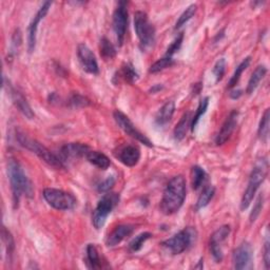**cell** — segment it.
Masks as SVG:
<instances>
[{
	"label": "cell",
	"instance_id": "1",
	"mask_svg": "<svg viewBox=\"0 0 270 270\" xmlns=\"http://www.w3.org/2000/svg\"><path fill=\"white\" fill-rule=\"evenodd\" d=\"M8 176L11 184L13 204L16 208L18 207L22 195H26L27 198L33 197L34 189L31 181L26 176L21 165L15 158H10L8 162Z\"/></svg>",
	"mask_w": 270,
	"mask_h": 270
},
{
	"label": "cell",
	"instance_id": "2",
	"mask_svg": "<svg viewBox=\"0 0 270 270\" xmlns=\"http://www.w3.org/2000/svg\"><path fill=\"white\" fill-rule=\"evenodd\" d=\"M186 181L182 176H177L170 180L161 201V211L165 215H171L178 212L186 199Z\"/></svg>",
	"mask_w": 270,
	"mask_h": 270
},
{
	"label": "cell",
	"instance_id": "3",
	"mask_svg": "<svg viewBox=\"0 0 270 270\" xmlns=\"http://www.w3.org/2000/svg\"><path fill=\"white\" fill-rule=\"evenodd\" d=\"M16 139H17L21 147L35 153L45 164L55 169L65 168L62 160H60L59 157H57L54 153H52L49 149L44 147L42 144H40V142L37 141L36 139L29 137L27 134H24L19 130H16Z\"/></svg>",
	"mask_w": 270,
	"mask_h": 270
},
{
	"label": "cell",
	"instance_id": "4",
	"mask_svg": "<svg viewBox=\"0 0 270 270\" xmlns=\"http://www.w3.org/2000/svg\"><path fill=\"white\" fill-rule=\"evenodd\" d=\"M267 173H268V162H267L266 157H263V158H261L260 161H258L255 168L252 169V171L250 173L248 185H247V188L245 190L242 201H241V210L242 211L246 210L250 206L251 202L253 201V198H255V195L258 191V189L260 188V186L265 181V179L267 177Z\"/></svg>",
	"mask_w": 270,
	"mask_h": 270
},
{
	"label": "cell",
	"instance_id": "5",
	"mask_svg": "<svg viewBox=\"0 0 270 270\" xmlns=\"http://www.w3.org/2000/svg\"><path fill=\"white\" fill-rule=\"evenodd\" d=\"M134 29L142 50H147L153 45L155 41V29L150 22L147 13L137 11L134 14Z\"/></svg>",
	"mask_w": 270,
	"mask_h": 270
},
{
	"label": "cell",
	"instance_id": "6",
	"mask_svg": "<svg viewBox=\"0 0 270 270\" xmlns=\"http://www.w3.org/2000/svg\"><path fill=\"white\" fill-rule=\"evenodd\" d=\"M119 203V194L117 193H106L92 213V224L95 229H102L106 224V220Z\"/></svg>",
	"mask_w": 270,
	"mask_h": 270
},
{
	"label": "cell",
	"instance_id": "7",
	"mask_svg": "<svg viewBox=\"0 0 270 270\" xmlns=\"http://www.w3.org/2000/svg\"><path fill=\"white\" fill-rule=\"evenodd\" d=\"M197 236L198 232L194 228L187 227L163 242L162 245L167 248L172 255H181L195 242Z\"/></svg>",
	"mask_w": 270,
	"mask_h": 270
},
{
	"label": "cell",
	"instance_id": "8",
	"mask_svg": "<svg viewBox=\"0 0 270 270\" xmlns=\"http://www.w3.org/2000/svg\"><path fill=\"white\" fill-rule=\"evenodd\" d=\"M43 199L56 210H72L76 206V199L73 194L55 188H46L42 192Z\"/></svg>",
	"mask_w": 270,
	"mask_h": 270
},
{
	"label": "cell",
	"instance_id": "9",
	"mask_svg": "<svg viewBox=\"0 0 270 270\" xmlns=\"http://www.w3.org/2000/svg\"><path fill=\"white\" fill-rule=\"evenodd\" d=\"M113 117H114L117 126L127 135L135 138L136 140H138L139 142H141V144H144L145 146H147L149 148L153 147L152 141L145 134H142L134 126V124L131 121V119L126 114H124L121 111L115 110L114 113H113Z\"/></svg>",
	"mask_w": 270,
	"mask_h": 270
},
{
	"label": "cell",
	"instance_id": "10",
	"mask_svg": "<svg viewBox=\"0 0 270 270\" xmlns=\"http://www.w3.org/2000/svg\"><path fill=\"white\" fill-rule=\"evenodd\" d=\"M128 4L119 2L113 14V30L119 46L122 45L125 40L127 27H128Z\"/></svg>",
	"mask_w": 270,
	"mask_h": 270
},
{
	"label": "cell",
	"instance_id": "11",
	"mask_svg": "<svg viewBox=\"0 0 270 270\" xmlns=\"http://www.w3.org/2000/svg\"><path fill=\"white\" fill-rule=\"evenodd\" d=\"M230 232H231L230 226L224 225L219 227L217 230H215L210 237L209 247H210L211 256L215 263H220L224 258L223 248L222 247H223V243L228 239Z\"/></svg>",
	"mask_w": 270,
	"mask_h": 270
},
{
	"label": "cell",
	"instance_id": "12",
	"mask_svg": "<svg viewBox=\"0 0 270 270\" xmlns=\"http://www.w3.org/2000/svg\"><path fill=\"white\" fill-rule=\"evenodd\" d=\"M4 88L10 94V97H11L13 104L15 105L16 108L18 109L19 112L23 116H26L28 119H33L34 116H35L34 111L32 110V108L29 105L27 99L23 96V94L21 92H19L17 89L14 88L11 85V83L9 81H7L6 76H4Z\"/></svg>",
	"mask_w": 270,
	"mask_h": 270
},
{
	"label": "cell",
	"instance_id": "13",
	"mask_svg": "<svg viewBox=\"0 0 270 270\" xmlns=\"http://www.w3.org/2000/svg\"><path fill=\"white\" fill-rule=\"evenodd\" d=\"M52 4L50 2H45L37 11L36 15L32 19L29 29H28V50L29 53H33L36 46V37H37V29L40 21L45 17V15L51 9Z\"/></svg>",
	"mask_w": 270,
	"mask_h": 270
},
{
	"label": "cell",
	"instance_id": "14",
	"mask_svg": "<svg viewBox=\"0 0 270 270\" xmlns=\"http://www.w3.org/2000/svg\"><path fill=\"white\" fill-rule=\"evenodd\" d=\"M77 57L83 69L92 75H97L100 73L99 63L94 53L90 47L85 43H79L77 46Z\"/></svg>",
	"mask_w": 270,
	"mask_h": 270
},
{
	"label": "cell",
	"instance_id": "15",
	"mask_svg": "<svg viewBox=\"0 0 270 270\" xmlns=\"http://www.w3.org/2000/svg\"><path fill=\"white\" fill-rule=\"evenodd\" d=\"M252 257H253V251L251 245L248 242L242 243L233 252L232 261L234 268L237 270L251 269Z\"/></svg>",
	"mask_w": 270,
	"mask_h": 270
},
{
	"label": "cell",
	"instance_id": "16",
	"mask_svg": "<svg viewBox=\"0 0 270 270\" xmlns=\"http://www.w3.org/2000/svg\"><path fill=\"white\" fill-rule=\"evenodd\" d=\"M237 117H239V112L236 110H233L226 118L225 122L222 126L219 132L215 137V144L216 146L224 145L225 142L230 138L231 134L233 133L235 127L237 125Z\"/></svg>",
	"mask_w": 270,
	"mask_h": 270
},
{
	"label": "cell",
	"instance_id": "17",
	"mask_svg": "<svg viewBox=\"0 0 270 270\" xmlns=\"http://www.w3.org/2000/svg\"><path fill=\"white\" fill-rule=\"evenodd\" d=\"M134 229H135L134 226L129 225V224H124V225L117 226L107 237V241H106L107 246L114 247L118 245L125 239H127V237L130 236L133 233Z\"/></svg>",
	"mask_w": 270,
	"mask_h": 270
},
{
	"label": "cell",
	"instance_id": "18",
	"mask_svg": "<svg viewBox=\"0 0 270 270\" xmlns=\"http://www.w3.org/2000/svg\"><path fill=\"white\" fill-rule=\"evenodd\" d=\"M117 158L127 167H134L140 160V151L137 147L128 145L119 149Z\"/></svg>",
	"mask_w": 270,
	"mask_h": 270
},
{
	"label": "cell",
	"instance_id": "19",
	"mask_svg": "<svg viewBox=\"0 0 270 270\" xmlns=\"http://www.w3.org/2000/svg\"><path fill=\"white\" fill-rule=\"evenodd\" d=\"M90 151V147L81 144V142H70L61 148V155L66 160H73V158H79L86 156Z\"/></svg>",
	"mask_w": 270,
	"mask_h": 270
},
{
	"label": "cell",
	"instance_id": "20",
	"mask_svg": "<svg viewBox=\"0 0 270 270\" xmlns=\"http://www.w3.org/2000/svg\"><path fill=\"white\" fill-rule=\"evenodd\" d=\"M174 111H176V104H174V102L172 101L167 102L166 104L163 105V107L160 110H158V112L155 116V122L158 126H165L171 120L174 114Z\"/></svg>",
	"mask_w": 270,
	"mask_h": 270
},
{
	"label": "cell",
	"instance_id": "21",
	"mask_svg": "<svg viewBox=\"0 0 270 270\" xmlns=\"http://www.w3.org/2000/svg\"><path fill=\"white\" fill-rule=\"evenodd\" d=\"M86 158L88 160V162L92 165H94L95 167H97L102 170H107L110 165H111V161H110V158L100 152V151H93V150H90L87 155H86Z\"/></svg>",
	"mask_w": 270,
	"mask_h": 270
},
{
	"label": "cell",
	"instance_id": "22",
	"mask_svg": "<svg viewBox=\"0 0 270 270\" xmlns=\"http://www.w3.org/2000/svg\"><path fill=\"white\" fill-rule=\"evenodd\" d=\"M86 251H87V258H86L87 266L91 269H103L104 265L97 248L93 244H89L87 246Z\"/></svg>",
	"mask_w": 270,
	"mask_h": 270
},
{
	"label": "cell",
	"instance_id": "23",
	"mask_svg": "<svg viewBox=\"0 0 270 270\" xmlns=\"http://www.w3.org/2000/svg\"><path fill=\"white\" fill-rule=\"evenodd\" d=\"M266 73H267V68L265 66H258L256 68V70L253 71V73L251 74V76L249 78V82H248L247 89H246V93L248 95L252 94L257 90L261 81L265 77Z\"/></svg>",
	"mask_w": 270,
	"mask_h": 270
},
{
	"label": "cell",
	"instance_id": "24",
	"mask_svg": "<svg viewBox=\"0 0 270 270\" xmlns=\"http://www.w3.org/2000/svg\"><path fill=\"white\" fill-rule=\"evenodd\" d=\"M191 113L190 112H187L185 113L181 120L178 122V125L176 126V128H174V132H173V136H174V139L178 140V141H181L185 138L186 134H187V130L190 127V124H191Z\"/></svg>",
	"mask_w": 270,
	"mask_h": 270
},
{
	"label": "cell",
	"instance_id": "25",
	"mask_svg": "<svg viewBox=\"0 0 270 270\" xmlns=\"http://www.w3.org/2000/svg\"><path fill=\"white\" fill-rule=\"evenodd\" d=\"M117 75H118L117 77L121 78L124 82L128 83V84H134L138 78V74H137L135 68L130 62L124 63L121 69L119 70V72H117Z\"/></svg>",
	"mask_w": 270,
	"mask_h": 270
},
{
	"label": "cell",
	"instance_id": "26",
	"mask_svg": "<svg viewBox=\"0 0 270 270\" xmlns=\"http://www.w3.org/2000/svg\"><path fill=\"white\" fill-rule=\"evenodd\" d=\"M214 193H215L214 187H212V186H206L203 189L202 193L200 194V197L198 199V202L195 204V210L199 211V210L205 208L206 206H207L210 203V201L213 199Z\"/></svg>",
	"mask_w": 270,
	"mask_h": 270
},
{
	"label": "cell",
	"instance_id": "27",
	"mask_svg": "<svg viewBox=\"0 0 270 270\" xmlns=\"http://www.w3.org/2000/svg\"><path fill=\"white\" fill-rule=\"evenodd\" d=\"M100 51H101L102 57L105 60H110V59H112V58H114L116 56L115 46L107 37H103L101 39Z\"/></svg>",
	"mask_w": 270,
	"mask_h": 270
},
{
	"label": "cell",
	"instance_id": "28",
	"mask_svg": "<svg viewBox=\"0 0 270 270\" xmlns=\"http://www.w3.org/2000/svg\"><path fill=\"white\" fill-rule=\"evenodd\" d=\"M2 236H3V242H4L5 248H6V255H7L8 262H11L14 250H15L14 239L12 236V233L5 226L3 227V230H2Z\"/></svg>",
	"mask_w": 270,
	"mask_h": 270
},
{
	"label": "cell",
	"instance_id": "29",
	"mask_svg": "<svg viewBox=\"0 0 270 270\" xmlns=\"http://www.w3.org/2000/svg\"><path fill=\"white\" fill-rule=\"evenodd\" d=\"M250 62H251V57H246V58L240 63V65L237 66V68L235 69L233 75L231 76L230 81H229V83H228V88H229V89H232V88H234V87L237 85V83H239L240 78H241V76H242V74H243V72L249 67Z\"/></svg>",
	"mask_w": 270,
	"mask_h": 270
},
{
	"label": "cell",
	"instance_id": "30",
	"mask_svg": "<svg viewBox=\"0 0 270 270\" xmlns=\"http://www.w3.org/2000/svg\"><path fill=\"white\" fill-rule=\"evenodd\" d=\"M269 121H270V110L266 109V111L262 116V119L259 125V129H258V135H259V138L262 140V142H266L268 139Z\"/></svg>",
	"mask_w": 270,
	"mask_h": 270
},
{
	"label": "cell",
	"instance_id": "31",
	"mask_svg": "<svg viewBox=\"0 0 270 270\" xmlns=\"http://www.w3.org/2000/svg\"><path fill=\"white\" fill-rule=\"evenodd\" d=\"M207 178L205 170L200 166H194L191 170V185L194 190L200 189Z\"/></svg>",
	"mask_w": 270,
	"mask_h": 270
},
{
	"label": "cell",
	"instance_id": "32",
	"mask_svg": "<svg viewBox=\"0 0 270 270\" xmlns=\"http://www.w3.org/2000/svg\"><path fill=\"white\" fill-rule=\"evenodd\" d=\"M208 106H209V97H204L200 102L197 112H195L194 116L191 119V124H190V128H191V131L192 132H194V130L197 128V126H198L201 117L206 113V111H207Z\"/></svg>",
	"mask_w": 270,
	"mask_h": 270
},
{
	"label": "cell",
	"instance_id": "33",
	"mask_svg": "<svg viewBox=\"0 0 270 270\" xmlns=\"http://www.w3.org/2000/svg\"><path fill=\"white\" fill-rule=\"evenodd\" d=\"M152 237V234L150 232H142L140 234H138L137 236H135L134 239L131 241V243L129 244V249L131 252H136L139 251L144 244Z\"/></svg>",
	"mask_w": 270,
	"mask_h": 270
},
{
	"label": "cell",
	"instance_id": "34",
	"mask_svg": "<svg viewBox=\"0 0 270 270\" xmlns=\"http://www.w3.org/2000/svg\"><path fill=\"white\" fill-rule=\"evenodd\" d=\"M174 65V60L172 57H168V56H165L161 59H158L157 61H155L153 65L150 67L149 69V72L154 74V73H158L161 72L167 68H170Z\"/></svg>",
	"mask_w": 270,
	"mask_h": 270
},
{
	"label": "cell",
	"instance_id": "35",
	"mask_svg": "<svg viewBox=\"0 0 270 270\" xmlns=\"http://www.w3.org/2000/svg\"><path fill=\"white\" fill-rule=\"evenodd\" d=\"M197 10H198V6L197 5H191V6H189L184 12L183 14L180 16V18L179 20L177 21L176 23V27H174V29L178 30L180 28H182L185 23H187L190 19H191L193 16L195 15L197 13Z\"/></svg>",
	"mask_w": 270,
	"mask_h": 270
},
{
	"label": "cell",
	"instance_id": "36",
	"mask_svg": "<svg viewBox=\"0 0 270 270\" xmlns=\"http://www.w3.org/2000/svg\"><path fill=\"white\" fill-rule=\"evenodd\" d=\"M68 104L72 107V108H86L88 106H90L91 102L89 99H87L86 96L82 94H78V93H73L69 101Z\"/></svg>",
	"mask_w": 270,
	"mask_h": 270
},
{
	"label": "cell",
	"instance_id": "37",
	"mask_svg": "<svg viewBox=\"0 0 270 270\" xmlns=\"http://www.w3.org/2000/svg\"><path fill=\"white\" fill-rule=\"evenodd\" d=\"M183 40H184V34L183 33H180L176 37V39H174L171 42V44L168 46V49H167V52H166V55L165 56L172 57L177 52H179V50L181 49V46H182Z\"/></svg>",
	"mask_w": 270,
	"mask_h": 270
},
{
	"label": "cell",
	"instance_id": "38",
	"mask_svg": "<svg viewBox=\"0 0 270 270\" xmlns=\"http://www.w3.org/2000/svg\"><path fill=\"white\" fill-rule=\"evenodd\" d=\"M225 71H226V60H225V58H220L216 61L215 66L212 70L213 75H214L217 83L219 81H222V78H223V76L225 74Z\"/></svg>",
	"mask_w": 270,
	"mask_h": 270
},
{
	"label": "cell",
	"instance_id": "39",
	"mask_svg": "<svg viewBox=\"0 0 270 270\" xmlns=\"http://www.w3.org/2000/svg\"><path fill=\"white\" fill-rule=\"evenodd\" d=\"M263 205H264V197L261 194L257 199V202H256L255 206H253L252 211L250 212V216H249L250 223H255L256 219L259 217V215L263 209Z\"/></svg>",
	"mask_w": 270,
	"mask_h": 270
},
{
	"label": "cell",
	"instance_id": "40",
	"mask_svg": "<svg viewBox=\"0 0 270 270\" xmlns=\"http://www.w3.org/2000/svg\"><path fill=\"white\" fill-rule=\"evenodd\" d=\"M114 185H115V179H114V177H108L104 182H102L99 185L97 190H99V192L107 193V192L110 191L111 189L113 188Z\"/></svg>",
	"mask_w": 270,
	"mask_h": 270
},
{
	"label": "cell",
	"instance_id": "41",
	"mask_svg": "<svg viewBox=\"0 0 270 270\" xmlns=\"http://www.w3.org/2000/svg\"><path fill=\"white\" fill-rule=\"evenodd\" d=\"M21 32L20 30H16L15 33L13 34L12 37V53L15 54V52L19 49V46L21 44Z\"/></svg>",
	"mask_w": 270,
	"mask_h": 270
},
{
	"label": "cell",
	"instance_id": "42",
	"mask_svg": "<svg viewBox=\"0 0 270 270\" xmlns=\"http://www.w3.org/2000/svg\"><path fill=\"white\" fill-rule=\"evenodd\" d=\"M264 264H265V268L269 269L270 268V243H269V239H268V234L266 235V240H265V244H264Z\"/></svg>",
	"mask_w": 270,
	"mask_h": 270
},
{
	"label": "cell",
	"instance_id": "43",
	"mask_svg": "<svg viewBox=\"0 0 270 270\" xmlns=\"http://www.w3.org/2000/svg\"><path fill=\"white\" fill-rule=\"evenodd\" d=\"M242 94H243V91L242 90H233L230 92V97L232 100H237V99H240L242 96Z\"/></svg>",
	"mask_w": 270,
	"mask_h": 270
},
{
	"label": "cell",
	"instance_id": "44",
	"mask_svg": "<svg viewBox=\"0 0 270 270\" xmlns=\"http://www.w3.org/2000/svg\"><path fill=\"white\" fill-rule=\"evenodd\" d=\"M162 89H163V86H161V85H155V86H153V87L151 88L150 92H151V93H156V92H158V91H161Z\"/></svg>",
	"mask_w": 270,
	"mask_h": 270
},
{
	"label": "cell",
	"instance_id": "45",
	"mask_svg": "<svg viewBox=\"0 0 270 270\" xmlns=\"http://www.w3.org/2000/svg\"><path fill=\"white\" fill-rule=\"evenodd\" d=\"M203 266H204V263H203V259H201V261H200V264H199L198 266H195L194 268H203Z\"/></svg>",
	"mask_w": 270,
	"mask_h": 270
}]
</instances>
